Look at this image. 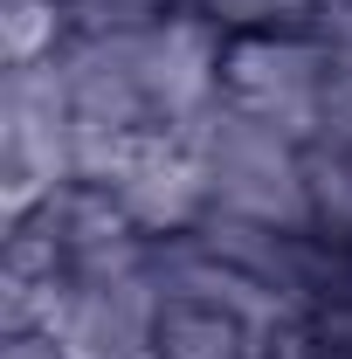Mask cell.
Here are the masks:
<instances>
[{
  "instance_id": "obj_5",
  "label": "cell",
  "mask_w": 352,
  "mask_h": 359,
  "mask_svg": "<svg viewBox=\"0 0 352 359\" xmlns=\"http://www.w3.org/2000/svg\"><path fill=\"white\" fill-rule=\"evenodd\" d=\"M0 28H7V69H28V62H48L76 42L69 14L55 0H7L0 7Z\"/></svg>"
},
{
  "instance_id": "obj_2",
  "label": "cell",
  "mask_w": 352,
  "mask_h": 359,
  "mask_svg": "<svg viewBox=\"0 0 352 359\" xmlns=\"http://www.w3.org/2000/svg\"><path fill=\"white\" fill-rule=\"evenodd\" d=\"M346 83V62L332 55V42L311 28V21H290V28H249L235 35L228 55H221V90L256 111L263 125L290 132L304 145L325 118V104Z\"/></svg>"
},
{
  "instance_id": "obj_1",
  "label": "cell",
  "mask_w": 352,
  "mask_h": 359,
  "mask_svg": "<svg viewBox=\"0 0 352 359\" xmlns=\"http://www.w3.org/2000/svg\"><path fill=\"white\" fill-rule=\"evenodd\" d=\"M180 145L201 159L215 215L249 222V228H283V235H311L318 228L304 145L290 132H276V125H263L256 111H242L228 90H215L194 111V125L180 132Z\"/></svg>"
},
{
  "instance_id": "obj_4",
  "label": "cell",
  "mask_w": 352,
  "mask_h": 359,
  "mask_svg": "<svg viewBox=\"0 0 352 359\" xmlns=\"http://www.w3.org/2000/svg\"><path fill=\"white\" fill-rule=\"evenodd\" d=\"M304 173H311V201H318V228L352 242V69L339 97L325 104L318 132L304 138Z\"/></svg>"
},
{
  "instance_id": "obj_7",
  "label": "cell",
  "mask_w": 352,
  "mask_h": 359,
  "mask_svg": "<svg viewBox=\"0 0 352 359\" xmlns=\"http://www.w3.org/2000/svg\"><path fill=\"white\" fill-rule=\"evenodd\" d=\"M0 359H69L48 332H7V346H0Z\"/></svg>"
},
{
  "instance_id": "obj_6",
  "label": "cell",
  "mask_w": 352,
  "mask_h": 359,
  "mask_svg": "<svg viewBox=\"0 0 352 359\" xmlns=\"http://www.w3.org/2000/svg\"><path fill=\"white\" fill-rule=\"evenodd\" d=\"M55 7L69 14L76 35H125V28H152V21L180 14L187 0H55Z\"/></svg>"
},
{
  "instance_id": "obj_3",
  "label": "cell",
  "mask_w": 352,
  "mask_h": 359,
  "mask_svg": "<svg viewBox=\"0 0 352 359\" xmlns=\"http://www.w3.org/2000/svg\"><path fill=\"white\" fill-rule=\"evenodd\" d=\"M0 173H7V215H35L48 194L76 187V111L62 62L7 69L0 83Z\"/></svg>"
}]
</instances>
